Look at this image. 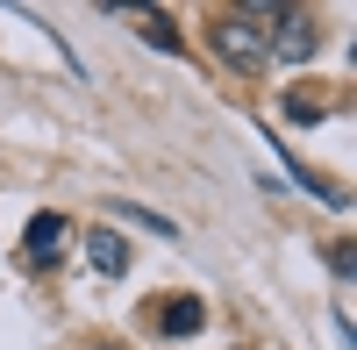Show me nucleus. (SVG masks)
<instances>
[{"label": "nucleus", "instance_id": "nucleus-1", "mask_svg": "<svg viewBox=\"0 0 357 350\" xmlns=\"http://www.w3.org/2000/svg\"><path fill=\"white\" fill-rule=\"evenodd\" d=\"M286 8H229L215 15V29H207V43H215L236 72H257V65H272V22Z\"/></svg>", "mask_w": 357, "mask_h": 350}, {"label": "nucleus", "instance_id": "nucleus-8", "mask_svg": "<svg viewBox=\"0 0 357 350\" xmlns=\"http://www.w3.org/2000/svg\"><path fill=\"white\" fill-rule=\"evenodd\" d=\"M286 122H307V129H314V122H321V100H301V93H293V100H286Z\"/></svg>", "mask_w": 357, "mask_h": 350}, {"label": "nucleus", "instance_id": "nucleus-6", "mask_svg": "<svg viewBox=\"0 0 357 350\" xmlns=\"http://www.w3.org/2000/svg\"><path fill=\"white\" fill-rule=\"evenodd\" d=\"M57 236H65V222H57V215H36V222H29V250H36V257H50Z\"/></svg>", "mask_w": 357, "mask_h": 350}, {"label": "nucleus", "instance_id": "nucleus-3", "mask_svg": "<svg viewBox=\"0 0 357 350\" xmlns=\"http://www.w3.org/2000/svg\"><path fill=\"white\" fill-rule=\"evenodd\" d=\"M86 257H93L100 279H122V272H129V243L114 236V229H86Z\"/></svg>", "mask_w": 357, "mask_h": 350}, {"label": "nucleus", "instance_id": "nucleus-2", "mask_svg": "<svg viewBox=\"0 0 357 350\" xmlns=\"http://www.w3.org/2000/svg\"><path fill=\"white\" fill-rule=\"evenodd\" d=\"M321 50V29H314V15H279L272 22V57H279V65H307V57Z\"/></svg>", "mask_w": 357, "mask_h": 350}, {"label": "nucleus", "instance_id": "nucleus-4", "mask_svg": "<svg viewBox=\"0 0 357 350\" xmlns=\"http://www.w3.org/2000/svg\"><path fill=\"white\" fill-rule=\"evenodd\" d=\"M200 322H207V307H200L193 294H178V300H165V307H158V336H193Z\"/></svg>", "mask_w": 357, "mask_h": 350}, {"label": "nucleus", "instance_id": "nucleus-5", "mask_svg": "<svg viewBox=\"0 0 357 350\" xmlns=\"http://www.w3.org/2000/svg\"><path fill=\"white\" fill-rule=\"evenodd\" d=\"M143 43H151V50H165V57H178V50H186V36H178V29H172V15H158V8H143Z\"/></svg>", "mask_w": 357, "mask_h": 350}, {"label": "nucleus", "instance_id": "nucleus-7", "mask_svg": "<svg viewBox=\"0 0 357 350\" xmlns=\"http://www.w3.org/2000/svg\"><path fill=\"white\" fill-rule=\"evenodd\" d=\"M114 215H122V222H143V229H158V236H172V222H165V215H143L136 200H114Z\"/></svg>", "mask_w": 357, "mask_h": 350}]
</instances>
